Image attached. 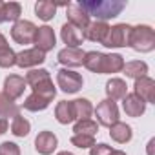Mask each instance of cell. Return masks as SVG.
Returning a JSON list of instances; mask_svg holds the SVG:
<instances>
[{"instance_id":"obj_1","label":"cell","mask_w":155,"mask_h":155,"mask_svg":"<svg viewBox=\"0 0 155 155\" xmlns=\"http://www.w3.org/2000/svg\"><path fill=\"white\" fill-rule=\"evenodd\" d=\"M88 17H95L101 22L119 17L126 9L124 0H81L77 2Z\"/></svg>"},{"instance_id":"obj_2","label":"cell","mask_w":155,"mask_h":155,"mask_svg":"<svg viewBox=\"0 0 155 155\" xmlns=\"http://www.w3.org/2000/svg\"><path fill=\"white\" fill-rule=\"evenodd\" d=\"M24 81H26V84L33 90V93L42 95V97H46V99H49V101L55 99L57 88H55V84H53V81H51V75H49L48 69H42V68H40V69H31V71L26 73Z\"/></svg>"},{"instance_id":"obj_3","label":"cell","mask_w":155,"mask_h":155,"mask_svg":"<svg viewBox=\"0 0 155 155\" xmlns=\"http://www.w3.org/2000/svg\"><path fill=\"white\" fill-rule=\"evenodd\" d=\"M131 49L139 51V53H150L155 49V31L151 26L146 24H139L135 28H131V35H130V44Z\"/></svg>"},{"instance_id":"obj_4","label":"cell","mask_w":155,"mask_h":155,"mask_svg":"<svg viewBox=\"0 0 155 155\" xmlns=\"http://www.w3.org/2000/svg\"><path fill=\"white\" fill-rule=\"evenodd\" d=\"M131 28L130 24H115V26H110L104 40H102V46L104 48H110V49H117V48H126L130 44V35H131Z\"/></svg>"},{"instance_id":"obj_5","label":"cell","mask_w":155,"mask_h":155,"mask_svg":"<svg viewBox=\"0 0 155 155\" xmlns=\"http://www.w3.org/2000/svg\"><path fill=\"white\" fill-rule=\"evenodd\" d=\"M93 113L97 117V124L99 126H113L117 120H119V106L115 101H110V99H104L97 104V108H93Z\"/></svg>"},{"instance_id":"obj_6","label":"cell","mask_w":155,"mask_h":155,"mask_svg":"<svg viewBox=\"0 0 155 155\" xmlns=\"http://www.w3.org/2000/svg\"><path fill=\"white\" fill-rule=\"evenodd\" d=\"M57 86L64 93H77V91H81V88L84 86V79H82L81 73L62 68L57 73Z\"/></svg>"},{"instance_id":"obj_7","label":"cell","mask_w":155,"mask_h":155,"mask_svg":"<svg viewBox=\"0 0 155 155\" xmlns=\"http://www.w3.org/2000/svg\"><path fill=\"white\" fill-rule=\"evenodd\" d=\"M35 33H37V26L31 20H17L11 28V38L17 44H22V46L33 44Z\"/></svg>"},{"instance_id":"obj_8","label":"cell","mask_w":155,"mask_h":155,"mask_svg":"<svg viewBox=\"0 0 155 155\" xmlns=\"http://www.w3.org/2000/svg\"><path fill=\"white\" fill-rule=\"evenodd\" d=\"M33 44H35V49H38V51H42V53L51 51V49L57 46V37H55L53 28H49V26H40V28H37Z\"/></svg>"},{"instance_id":"obj_9","label":"cell","mask_w":155,"mask_h":155,"mask_svg":"<svg viewBox=\"0 0 155 155\" xmlns=\"http://www.w3.org/2000/svg\"><path fill=\"white\" fill-rule=\"evenodd\" d=\"M133 93L139 99H142L146 104H155V81L151 77L137 79L133 84Z\"/></svg>"},{"instance_id":"obj_10","label":"cell","mask_w":155,"mask_h":155,"mask_svg":"<svg viewBox=\"0 0 155 155\" xmlns=\"http://www.w3.org/2000/svg\"><path fill=\"white\" fill-rule=\"evenodd\" d=\"M84 53H86V51L81 49V48H64V49L58 51L57 60H58L66 69H69V68H79V66H82Z\"/></svg>"},{"instance_id":"obj_11","label":"cell","mask_w":155,"mask_h":155,"mask_svg":"<svg viewBox=\"0 0 155 155\" xmlns=\"http://www.w3.org/2000/svg\"><path fill=\"white\" fill-rule=\"evenodd\" d=\"M46 62V53L31 48V49H22L20 53H17V64L18 68H35V66H40Z\"/></svg>"},{"instance_id":"obj_12","label":"cell","mask_w":155,"mask_h":155,"mask_svg":"<svg viewBox=\"0 0 155 155\" xmlns=\"http://www.w3.org/2000/svg\"><path fill=\"white\" fill-rule=\"evenodd\" d=\"M26 81H24V77L20 75H8L6 77V81H4V90L2 93L8 95L11 101H17L24 95V90H26Z\"/></svg>"},{"instance_id":"obj_13","label":"cell","mask_w":155,"mask_h":155,"mask_svg":"<svg viewBox=\"0 0 155 155\" xmlns=\"http://www.w3.org/2000/svg\"><path fill=\"white\" fill-rule=\"evenodd\" d=\"M58 146V139L53 131H40L35 139V150L40 155H51Z\"/></svg>"},{"instance_id":"obj_14","label":"cell","mask_w":155,"mask_h":155,"mask_svg":"<svg viewBox=\"0 0 155 155\" xmlns=\"http://www.w3.org/2000/svg\"><path fill=\"white\" fill-rule=\"evenodd\" d=\"M66 17H68V22L75 28H79L81 31H84L88 26H90V17L81 9L79 4H68L66 6Z\"/></svg>"},{"instance_id":"obj_15","label":"cell","mask_w":155,"mask_h":155,"mask_svg":"<svg viewBox=\"0 0 155 155\" xmlns=\"http://www.w3.org/2000/svg\"><path fill=\"white\" fill-rule=\"evenodd\" d=\"M124 68V57L119 53H102L101 60V75H111L119 73Z\"/></svg>"},{"instance_id":"obj_16","label":"cell","mask_w":155,"mask_h":155,"mask_svg":"<svg viewBox=\"0 0 155 155\" xmlns=\"http://www.w3.org/2000/svg\"><path fill=\"white\" fill-rule=\"evenodd\" d=\"M60 38L66 44V48H81V44L84 42V35L79 28L71 26L69 22H66L60 28Z\"/></svg>"},{"instance_id":"obj_17","label":"cell","mask_w":155,"mask_h":155,"mask_svg":"<svg viewBox=\"0 0 155 155\" xmlns=\"http://www.w3.org/2000/svg\"><path fill=\"white\" fill-rule=\"evenodd\" d=\"M122 110H124V113H126L128 117L137 119V117L144 115V111H146V102H144L142 99H139L135 93H128V95L122 99Z\"/></svg>"},{"instance_id":"obj_18","label":"cell","mask_w":155,"mask_h":155,"mask_svg":"<svg viewBox=\"0 0 155 155\" xmlns=\"http://www.w3.org/2000/svg\"><path fill=\"white\" fill-rule=\"evenodd\" d=\"M108 29H110L108 22L95 20V22H90V26L82 31V35H84V38L90 40V42H99V44H102V40H104Z\"/></svg>"},{"instance_id":"obj_19","label":"cell","mask_w":155,"mask_h":155,"mask_svg":"<svg viewBox=\"0 0 155 155\" xmlns=\"http://www.w3.org/2000/svg\"><path fill=\"white\" fill-rule=\"evenodd\" d=\"M106 95H108L110 101H122L128 95V84H126V81L117 79V77L110 79L106 82Z\"/></svg>"},{"instance_id":"obj_20","label":"cell","mask_w":155,"mask_h":155,"mask_svg":"<svg viewBox=\"0 0 155 155\" xmlns=\"http://www.w3.org/2000/svg\"><path fill=\"white\" fill-rule=\"evenodd\" d=\"M110 137H111L115 142H119V144H126V142H130L131 137H133L131 126L126 124V122L117 120L113 126H110Z\"/></svg>"},{"instance_id":"obj_21","label":"cell","mask_w":155,"mask_h":155,"mask_svg":"<svg viewBox=\"0 0 155 155\" xmlns=\"http://www.w3.org/2000/svg\"><path fill=\"white\" fill-rule=\"evenodd\" d=\"M124 75L130 77V79L137 81V79H142V77H148V64L144 60H131V62H124V68H122Z\"/></svg>"},{"instance_id":"obj_22","label":"cell","mask_w":155,"mask_h":155,"mask_svg":"<svg viewBox=\"0 0 155 155\" xmlns=\"http://www.w3.org/2000/svg\"><path fill=\"white\" fill-rule=\"evenodd\" d=\"M55 119L60 124H71L75 122V111H73V104L71 101H60L55 108Z\"/></svg>"},{"instance_id":"obj_23","label":"cell","mask_w":155,"mask_h":155,"mask_svg":"<svg viewBox=\"0 0 155 155\" xmlns=\"http://www.w3.org/2000/svg\"><path fill=\"white\" fill-rule=\"evenodd\" d=\"M71 104H73V111H75V120L91 119V115H93V104L88 99H75V101H71Z\"/></svg>"},{"instance_id":"obj_24","label":"cell","mask_w":155,"mask_h":155,"mask_svg":"<svg viewBox=\"0 0 155 155\" xmlns=\"http://www.w3.org/2000/svg\"><path fill=\"white\" fill-rule=\"evenodd\" d=\"M57 4L55 2H49V0H38V2L35 4V13L40 20L44 22H49L55 18V13H57Z\"/></svg>"},{"instance_id":"obj_25","label":"cell","mask_w":155,"mask_h":155,"mask_svg":"<svg viewBox=\"0 0 155 155\" xmlns=\"http://www.w3.org/2000/svg\"><path fill=\"white\" fill-rule=\"evenodd\" d=\"M51 102H53V101H49V99H46V97H42V95L31 93V95H28V97H26V101H24L22 108H24V110H28V111H44Z\"/></svg>"},{"instance_id":"obj_26","label":"cell","mask_w":155,"mask_h":155,"mask_svg":"<svg viewBox=\"0 0 155 155\" xmlns=\"http://www.w3.org/2000/svg\"><path fill=\"white\" fill-rule=\"evenodd\" d=\"M20 113V106L11 101L8 95H4L0 91V119H8V117H15Z\"/></svg>"},{"instance_id":"obj_27","label":"cell","mask_w":155,"mask_h":155,"mask_svg":"<svg viewBox=\"0 0 155 155\" xmlns=\"http://www.w3.org/2000/svg\"><path fill=\"white\" fill-rule=\"evenodd\" d=\"M29 131H31V122L26 117H22L20 113L15 115L13 120H11V133L15 137H28Z\"/></svg>"},{"instance_id":"obj_28","label":"cell","mask_w":155,"mask_h":155,"mask_svg":"<svg viewBox=\"0 0 155 155\" xmlns=\"http://www.w3.org/2000/svg\"><path fill=\"white\" fill-rule=\"evenodd\" d=\"M73 131H75V133H82V135H91V137H95V133L99 131V124H97L93 119L75 120V124H73Z\"/></svg>"},{"instance_id":"obj_29","label":"cell","mask_w":155,"mask_h":155,"mask_svg":"<svg viewBox=\"0 0 155 155\" xmlns=\"http://www.w3.org/2000/svg\"><path fill=\"white\" fill-rule=\"evenodd\" d=\"M22 6L18 2H6L4 4V20L6 22H17L20 20Z\"/></svg>"},{"instance_id":"obj_30","label":"cell","mask_w":155,"mask_h":155,"mask_svg":"<svg viewBox=\"0 0 155 155\" xmlns=\"http://www.w3.org/2000/svg\"><path fill=\"white\" fill-rule=\"evenodd\" d=\"M15 64H17V53L9 46L0 48V68H13Z\"/></svg>"},{"instance_id":"obj_31","label":"cell","mask_w":155,"mask_h":155,"mask_svg":"<svg viewBox=\"0 0 155 155\" xmlns=\"http://www.w3.org/2000/svg\"><path fill=\"white\" fill-rule=\"evenodd\" d=\"M69 140H71L73 146L81 148V150H84V148H91V146L97 144V142H95V137H91V135H82V133H73Z\"/></svg>"},{"instance_id":"obj_32","label":"cell","mask_w":155,"mask_h":155,"mask_svg":"<svg viewBox=\"0 0 155 155\" xmlns=\"http://www.w3.org/2000/svg\"><path fill=\"white\" fill-rule=\"evenodd\" d=\"M0 155H20V148H18V144L6 140L0 144Z\"/></svg>"},{"instance_id":"obj_33","label":"cell","mask_w":155,"mask_h":155,"mask_svg":"<svg viewBox=\"0 0 155 155\" xmlns=\"http://www.w3.org/2000/svg\"><path fill=\"white\" fill-rule=\"evenodd\" d=\"M111 151H113V148L108 146V144H104V142L95 144V146L90 148V155H110Z\"/></svg>"},{"instance_id":"obj_34","label":"cell","mask_w":155,"mask_h":155,"mask_svg":"<svg viewBox=\"0 0 155 155\" xmlns=\"http://www.w3.org/2000/svg\"><path fill=\"white\" fill-rule=\"evenodd\" d=\"M8 128H9L8 119H0V135H4V133L8 131Z\"/></svg>"},{"instance_id":"obj_35","label":"cell","mask_w":155,"mask_h":155,"mask_svg":"<svg viewBox=\"0 0 155 155\" xmlns=\"http://www.w3.org/2000/svg\"><path fill=\"white\" fill-rule=\"evenodd\" d=\"M4 4H6V2H2V0H0V24L6 22V20H4Z\"/></svg>"},{"instance_id":"obj_36","label":"cell","mask_w":155,"mask_h":155,"mask_svg":"<svg viewBox=\"0 0 155 155\" xmlns=\"http://www.w3.org/2000/svg\"><path fill=\"white\" fill-rule=\"evenodd\" d=\"M4 46H8V40H6V37L0 33V48H4Z\"/></svg>"},{"instance_id":"obj_37","label":"cell","mask_w":155,"mask_h":155,"mask_svg":"<svg viewBox=\"0 0 155 155\" xmlns=\"http://www.w3.org/2000/svg\"><path fill=\"white\" fill-rule=\"evenodd\" d=\"M153 144H155V139H151V140L148 142V155H153V153H151V148H153Z\"/></svg>"},{"instance_id":"obj_38","label":"cell","mask_w":155,"mask_h":155,"mask_svg":"<svg viewBox=\"0 0 155 155\" xmlns=\"http://www.w3.org/2000/svg\"><path fill=\"white\" fill-rule=\"evenodd\" d=\"M110 155H126V151H122V150H113Z\"/></svg>"},{"instance_id":"obj_39","label":"cell","mask_w":155,"mask_h":155,"mask_svg":"<svg viewBox=\"0 0 155 155\" xmlns=\"http://www.w3.org/2000/svg\"><path fill=\"white\" fill-rule=\"evenodd\" d=\"M57 155H75V153H71V151H68V150H66V151H58Z\"/></svg>"}]
</instances>
